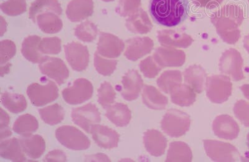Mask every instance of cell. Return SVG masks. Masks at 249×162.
<instances>
[{"label": "cell", "instance_id": "obj_9", "mask_svg": "<svg viewBox=\"0 0 249 162\" xmlns=\"http://www.w3.org/2000/svg\"><path fill=\"white\" fill-rule=\"evenodd\" d=\"M73 123L90 134L93 126L101 123V115L98 108L93 104H88L74 108L71 113Z\"/></svg>", "mask_w": 249, "mask_h": 162}, {"label": "cell", "instance_id": "obj_32", "mask_svg": "<svg viewBox=\"0 0 249 162\" xmlns=\"http://www.w3.org/2000/svg\"><path fill=\"white\" fill-rule=\"evenodd\" d=\"M192 151L188 144L183 142H173L170 144L166 162H191Z\"/></svg>", "mask_w": 249, "mask_h": 162}, {"label": "cell", "instance_id": "obj_43", "mask_svg": "<svg viewBox=\"0 0 249 162\" xmlns=\"http://www.w3.org/2000/svg\"><path fill=\"white\" fill-rule=\"evenodd\" d=\"M141 0H120L117 12L123 17H130L140 9Z\"/></svg>", "mask_w": 249, "mask_h": 162}, {"label": "cell", "instance_id": "obj_21", "mask_svg": "<svg viewBox=\"0 0 249 162\" xmlns=\"http://www.w3.org/2000/svg\"><path fill=\"white\" fill-rule=\"evenodd\" d=\"M93 10L92 0H72L68 4L66 14L71 21L78 22L90 17Z\"/></svg>", "mask_w": 249, "mask_h": 162}, {"label": "cell", "instance_id": "obj_34", "mask_svg": "<svg viewBox=\"0 0 249 162\" xmlns=\"http://www.w3.org/2000/svg\"><path fill=\"white\" fill-rule=\"evenodd\" d=\"M1 104L6 109L14 114L23 112L28 103L23 95L4 92L1 95Z\"/></svg>", "mask_w": 249, "mask_h": 162}, {"label": "cell", "instance_id": "obj_35", "mask_svg": "<svg viewBox=\"0 0 249 162\" xmlns=\"http://www.w3.org/2000/svg\"><path fill=\"white\" fill-rule=\"evenodd\" d=\"M181 83V72L177 70L166 71L157 80V84L160 90L166 94H170L171 90Z\"/></svg>", "mask_w": 249, "mask_h": 162}, {"label": "cell", "instance_id": "obj_31", "mask_svg": "<svg viewBox=\"0 0 249 162\" xmlns=\"http://www.w3.org/2000/svg\"><path fill=\"white\" fill-rule=\"evenodd\" d=\"M41 38L39 36L33 35L24 40L22 44V54L29 61L33 63H39L43 58V55L39 51V45Z\"/></svg>", "mask_w": 249, "mask_h": 162}, {"label": "cell", "instance_id": "obj_25", "mask_svg": "<svg viewBox=\"0 0 249 162\" xmlns=\"http://www.w3.org/2000/svg\"><path fill=\"white\" fill-rule=\"evenodd\" d=\"M0 155L2 158L13 162L26 161L19 139L17 138L1 142L0 144Z\"/></svg>", "mask_w": 249, "mask_h": 162}, {"label": "cell", "instance_id": "obj_44", "mask_svg": "<svg viewBox=\"0 0 249 162\" xmlns=\"http://www.w3.org/2000/svg\"><path fill=\"white\" fill-rule=\"evenodd\" d=\"M17 48L13 41L10 40H3L1 42L0 46V61L1 65L6 64L10 59H12L16 54Z\"/></svg>", "mask_w": 249, "mask_h": 162}, {"label": "cell", "instance_id": "obj_48", "mask_svg": "<svg viewBox=\"0 0 249 162\" xmlns=\"http://www.w3.org/2000/svg\"><path fill=\"white\" fill-rule=\"evenodd\" d=\"M10 117L9 115L1 108V120H0V129L1 131L10 129L8 127L10 124Z\"/></svg>", "mask_w": 249, "mask_h": 162}, {"label": "cell", "instance_id": "obj_22", "mask_svg": "<svg viewBox=\"0 0 249 162\" xmlns=\"http://www.w3.org/2000/svg\"><path fill=\"white\" fill-rule=\"evenodd\" d=\"M126 28L130 32L137 34H146L152 31V21L143 9L140 8L129 17L126 22Z\"/></svg>", "mask_w": 249, "mask_h": 162}, {"label": "cell", "instance_id": "obj_18", "mask_svg": "<svg viewBox=\"0 0 249 162\" xmlns=\"http://www.w3.org/2000/svg\"><path fill=\"white\" fill-rule=\"evenodd\" d=\"M214 134L220 139L233 140L238 136L239 127L236 122L229 115H220L215 117L213 124Z\"/></svg>", "mask_w": 249, "mask_h": 162}, {"label": "cell", "instance_id": "obj_38", "mask_svg": "<svg viewBox=\"0 0 249 162\" xmlns=\"http://www.w3.org/2000/svg\"><path fill=\"white\" fill-rule=\"evenodd\" d=\"M97 92L98 102L102 108H108L114 103L116 98V93L110 83L104 82L101 84Z\"/></svg>", "mask_w": 249, "mask_h": 162}, {"label": "cell", "instance_id": "obj_8", "mask_svg": "<svg viewBox=\"0 0 249 162\" xmlns=\"http://www.w3.org/2000/svg\"><path fill=\"white\" fill-rule=\"evenodd\" d=\"M204 148L208 156L214 162H235L239 152L230 144L213 140H204Z\"/></svg>", "mask_w": 249, "mask_h": 162}, {"label": "cell", "instance_id": "obj_4", "mask_svg": "<svg viewBox=\"0 0 249 162\" xmlns=\"http://www.w3.org/2000/svg\"><path fill=\"white\" fill-rule=\"evenodd\" d=\"M205 87L207 97L215 104L228 101L232 94V84L226 75H214L207 77Z\"/></svg>", "mask_w": 249, "mask_h": 162}, {"label": "cell", "instance_id": "obj_14", "mask_svg": "<svg viewBox=\"0 0 249 162\" xmlns=\"http://www.w3.org/2000/svg\"><path fill=\"white\" fill-rule=\"evenodd\" d=\"M125 44L121 39L109 33H101L97 44V53L107 58H116L124 50Z\"/></svg>", "mask_w": 249, "mask_h": 162}, {"label": "cell", "instance_id": "obj_23", "mask_svg": "<svg viewBox=\"0 0 249 162\" xmlns=\"http://www.w3.org/2000/svg\"><path fill=\"white\" fill-rule=\"evenodd\" d=\"M184 82L191 86L196 92L201 93L206 86L207 73L198 64H194L183 72Z\"/></svg>", "mask_w": 249, "mask_h": 162}, {"label": "cell", "instance_id": "obj_41", "mask_svg": "<svg viewBox=\"0 0 249 162\" xmlns=\"http://www.w3.org/2000/svg\"><path fill=\"white\" fill-rule=\"evenodd\" d=\"M1 10L9 16H17L26 12L25 0H8L1 4Z\"/></svg>", "mask_w": 249, "mask_h": 162}, {"label": "cell", "instance_id": "obj_15", "mask_svg": "<svg viewBox=\"0 0 249 162\" xmlns=\"http://www.w3.org/2000/svg\"><path fill=\"white\" fill-rule=\"evenodd\" d=\"M154 47V43L149 37H137L128 39L126 43L124 55L130 61H137L150 54Z\"/></svg>", "mask_w": 249, "mask_h": 162}, {"label": "cell", "instance_id": "obj_26", "mask_svg": "<svg viewBox=\"0 0 249 162\" xmlns=\"http://www.w3.org/2000/svg\"><path fill=\"white\" fill-rule=\"evenodd\" d=\"M107 118L117 126L122 127L128 125L132 119V113L125 104L115 103L107 108Z\"/></svg>", "mask_w": 249, "mask_h": 162}, {"label": "cell", "instance_id": "obj_3", "mask_svg": "<svg viewBox=\"0 0 249 162\" xmlns=\"http://www.w3.org/2000/svg\"><path fill=\"white\" fill-rule=\"evenodd\" d=\"M161 128L171 137L183 136L190 129L191 118L185 112L178 109H170L164 115Z\"/></svg>", "mask_w": 249, "mask_h": 162}, {"label": "cell", "instance_id": "obj_36", "mask_svg": "<svg viewBox=\"0 0 249 162\" xmlns=\"http://www.w3.org/2000/svg\"><path fill=\"white\" fill-rule=\"evenodd\" d=\"M39 113L44 123L50 126L57 125L61 123L65 115L63 108L58 104L40 108Z\"/></svg>", "mask_w": 249, "mask_h": 162}, {"label": "cell", "instance_id": "obj_11", "mask_svg": "<svg viewBox=\"0 0 249 162\" xmlns=\"http://www.w3.org/2000/svg\"><path fill=\"white\" fill-rule=\"evenodd\" d=\"M67 61L72 70L83 72L88 68L89 61V53L88 48L77 42L66 44L64 46Z\"/></svg>", "mask_w": 249, "mask_h": 162}, {"label": "cell", "instance_id": "obj_2", "mask_svg": "<svg viewBox=\"0 0 249 162\" xmlns=\"http://www.w3.org/2000/svg\"><path fill=\"white\" fill-rule=\"evenodd\" d=\"M239 15L237 6L227 4L211 18V21L216 28L218 35L227 43H235L239 38L237 22Z\"/></svg>", "mask_w": 249, "mask_h": 162}, {"label": "cell", "instance_id": "obj_19", "mask_svg": "<svg viewBox=\"0 0 249 162\" xmlns=\"http://www.w3.org/2000/svg\"><path fill=\"white\" fill-rule=\"evenodd\" d=\"M90 134L97 145L105 149H112L119 144V134L108 126L96 124L91 128Z\"/></svg>", "mask_w": 249, "mask_h": 162}, {"label": "cell", "instance_id": "obj_12", "mask_svg": "<svg viewBox=\"0 0 249 162\" xmlns=\"http://www.w3.org/2000/svg\"><path fill=\"white\" fill-rule=\"evenodd\" d=\"M242 62L241 55L236 50L234 49L227 50L220 59V72L231 75L233 81H240L244 78L241 69Z\"/></svg>", "mask_w": 249, "mask_h": 162}, {"label": "cell", "instance_id": "obj_29", "mask_svg": "<svg viewBox=\"0 0 249 162\" xmlns=\"http://www.w3.org/2000/svg\"><path fill=\"white\" fill-rule=\"evenodd\" d=\"M38 121L33 115L26 114L19 117L15 121L13 129L23 137H30L38 129Z\"/></svg>", "mask_w": 249, "mask_h": 162}, {"label": "cell", "instance_id": "obj_30", "mask_svg": "<svg viewBox=\"0 0 249 162\" xmlns=\"http://www.w3.org/2000/svg\"><path fill=\"white\" fill-rule=\"evenodd\" d=\"M37 24L42 32L48 34L58 33L62 28V22L53 12H45L37 15Z\"/></svg>", "mask_w": 249, "mask_h": 162}, {"label": "cell", "instance_id": "obj_45", "mask_svg": "<svg viewBox=\"0 0 249 162\" xmlns=\"http://www.w3.org/2000/svg\"><path fill=\"white\" fill-rule=\"evenodd\" d=\"M233 112L237 119L244 125L249 126V104L244 101H238L235 104Z\"/></svg>", "mask_w": 249, "mask_h": 162}, {"label": "cell", "instance_id": "obj_17", "mask_svg": "<svg viewBox=\"0 0 249 162\" xmlns=\"http://www.w3.org/2000/svg\"><path fill=\"white\" fill-rule=\"evenodd\" d=\"M159 41L164 47L187 48L194 41L186 33L173 30H163L158 32Z\"/></svg>", "mask_w": 249, "mask_h": 162}, {"label": "cell", "instance_id": "obj_7", "mask_svg": "<svg viewBox=\"0 0 249 162\" xmlns=\"http://www.w3.org/2000/svg\"><path fill=\"white\" fill-rule=\"evenodd\" d=\"M93 92L92 84L89 80L80 78L75 80L71 86L64 89L62 97L70 105H78L85 103L92 97Z\"/></svg>", "mask_w": 249, "mask_h": 162}, {"label": "cell", "instance_id": "obj_39", "mask_svg": "<svg viewBox=\"0 0 249 162\" xmlns=\"http://www.w3.org/2000/svg\"><path fill=\"white\" fill-rule=\"evenodd\" d=\"M117 61L102 58L97 53L94 55V66L97 72L104 76H109L116 70Z\"/></svg>", "mask_w": 249, "mask_h": 162}, {"label": "cell", "instance_id": "obj_46", "mask_svg": "<svg viewBox=\"0 0 249 162\" xmlns=\"http://www.w3.org/2000/svg\"><path fill=\"white\" fill-rule=\"evenodd\" d=\"M45 162H66L67 161L65 153L59 150H54L49 152L44 157Z\"/></svg>", "mask_w": 249, "mask_h": 162}, {"label": "cell", "instance_id": "obj_28", "mask_svg": "<svg viewBox=\"0 0 249 162\" xmlns=\"http://www.w3.org/2000/svg\"><path fill=\"white\" fill-rule=\"evenodd\" d=\"M171 101L181 107H188L195 103L196 95L188 84H180L170 92Z\"/></svg>", "mask_w": 249, "mask_h": 162}, {"label": "cell", "instance_id": "obj_37", "mask_svg": "<svg viewBox=\"0 0 249 162\" xmlns=\"http://www.w3.org/2000/svg\"><path fill=\"white\" fill-rule=\"evenodd\" d=\"M74 34L81 41L89 43L95 39L97 35V28L95 24L86 21L79 24L75 29Z\"/></svg>", "mask_w": 249, "mask_h": 162}, {"label": "cell", "instance_id": "obj_13", "mask_svg": "<svg viewBox=\"0 0 249 162\" xmlns=\"http://www.w3.org/2000/svg\"><path fill=\"white\" fill-rule=\"evenodd\" d=\"M155 61L162 69L168 67H180L186 61L183 51L173 48L160 47L153 55Z\"/></svg>", "mask_w": 249, "mask_h": 162}, {"label": "cell", "instance_id": "obj_40", "mask_svg": "<svg viewBox=\"0 0 249 162\" xmlns=\"http://www.w3.org/2000/svg\"><path fill=\"white\" fill-rule=\"evenodd\" d=\"M39 49L46 54H57L61 51V41L57 37H46L40 41Z\"/></svg>", "mask_w": 249, "mask_h": 162}, {"label": "cell", "instance_id": "obj_24", "mask_svg": "<svg viewBox=\"0 0 249 162\" xmlns=\"http://www.w3.org/2000/svg\"><path fill=\"white\" fill-rule=\"evenodd\" d=\"M19 142L24 154L31 159H39L45 152V141L39 135L23 137L19 139Z\"/></svg>", "mask_w": 249, "mask_h": 162}, {"label": "cell", "instance_id": "obj_6", "mask_svg": "<svg viewBox=\"0 0 249 162\" xmlns=\"http://www.w3.org/2000/svg\"><path fill=\"white\" fill-rule=\"evenodd\" d=\"M27 95L33 106L41 107L58 98L59 90L52 81L45 84L33 83L28 86Z\"/></svg>", "mask_w": 249, "mask_h": 162}, {"label": "cell", "instance_id": "obj_1", "mask_svg": "<svg viewBox=\"0 0 249 162\" xmlns=\"http://www.w3.org/2000/svg\"><path fill=\"white\" fill-rule=\"evenodd\" d=\"M188 7V0H151L149 10L156 23L173 27L187 18Z\"/></svg>", "mask_w": 249, "mask_h": 162}, {"label": "cell", "instance_id": "obj_5", "mask_svg": "<svg viewBox=\"0 0 249 162\" xmlns=\"http://www.w3.org/2000/svg\"><path fill=\"white\" fill-rule=\"evenodd\" d=\"M55 137L61 145L71 150H85L90 146L89 139L75 126H60L55 131Z\"/></svg>", "mask_w": 249, "mask_h": 162}, {"label": "cell", "instance_id": "obj_16", "mask_svg": "<svg viewBox=\"0 0 249 162\" xmlns=\"http://www.w3.org/2000/svg\"><path fill=\"white\" fill-rule=\"evenodd\" d=\"M122 84V97L128 101L137 99L143 87V81L141 75L137 71L133 70L129 71L124 74Z\"/></svg>", "mask_w": 249, "mask_h": 162}, {"label": "cell", "instance_id": "obj_33", "mask_svg": "<svg viewBox=\"0 0 249 162\" xmlns=\"http://www.w3.org/2000/svg\"><path fill=\"white\" fill-rule=\"evenodd\" d=\"M56 0H36L30 9V18L36 21L37 15L45 12H53L61 15L62 9Z\"/></svg>", "mask_w": 249, "mask_h": 162}, {"label": "cell", "instance_id": "obj_27", "mask_svg": "<svg viewBox=\"0 0 249 162\" xmlns=\"http://www.w3.org/2000/svg\"><path fill=\"white\" fill-rule=\"evenodd\" d=\"M142 99L145 106L153 110L164 109L168 104V97L152 86H143Z\"/></svg>", "mask_w": 249, "mask_h": 162}, {"label": "cell", "instance_id": "obj_49", "mask_svg": "<svg viewBox=\"0 0 249 162\" xmlns=\"http://www.w3.org/2000/svg\"><path fill=\"white\" fill-rule=\"evenodd\" d=\"M87 161H104L110 162V160L107 155L104 154L93 155L92 156L88 157L86 159Z\"/></svg>", "mask_w": 249, "mask_h": 162}, {"label": "cell", "instance_id": "obj_42", "mask_svg": "<svg viewBox=\"0 0 249 162\" xmlns=\"http://www.w3.org/2000/svg\"><path fill=\"white\" fill-rule=\"evenodd\" d=\"M140 69L144 76L147 78H154L162 70L153 56L146 57L140 62Z\"/></svg>", "mask_w": 249, "mask_h": 162}, {"label": "cell", "instance_id": "obj_50", "mask_svg": "<svg viewBox=\"0 0 249 162\" xmlns=\"http://www.w3.org/2000/svg\"><path fill=\"white\" fill-rule=\"evenodd\" d=\"M102 1H113V0H102Z\"/></svg>", "mask_w": 249, "mask_h": 162}, {"label": "cell", "instance_id": "obj_20", "mask_svg": "<svg viewBox=\"0 0 249 162\" xmlns=\"http://www.w3.org/2000/svg\"><path fill=\"white\" fill-rule=\"evenodd\" d=\"M144 147L152 156H161L165 152L167 140L161 132L157 130H148L143 136Z\"/></svg>", "mask_w": 249, "mask_h": 162}, {"label": "cell", "instance_id": "obj_47", "mask_svg": "<svg viewBox=\"0 0 249 162\" xmlns=\"http://www.w3.org/2000/svg\"><path fill=\"white\" fill-rule=\"evenodd\" d=\"M193 1L200 7L212 9L219 6L223 0H193Z\"/></svg>", "mask_w": 249, "mask_h": 162}, {"label": "cell", "instance_id": "obj_10", "mask_svg": "<svg viewBox=\"0 0 249 162\" xmlns=\"http://www.w3.org/2000/svg\"><path fill=\"white\" fill-rule=\"evenodd\" d=\"M39 68L43 74L54 80L59 86L65 83L70 76V72L66 64L62 59L56 57L43 56Z\"/></svg>", "mask_w": 249, "mask_h": 162}]
</instances>
